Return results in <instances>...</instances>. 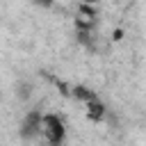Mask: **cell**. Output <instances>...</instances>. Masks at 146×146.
<instances>
[{
    "mask_svg": "<svg viewBox=\"0 0 146 146\" xmlns=\"http://www.w3.org/2000/svg\"><path fill=\"white\" fill-rule=\"evenodd\" d=\"M41 125H43V130H46V135H48L50 146H59V144L64 141L66 128H64V123H62V119H59L57 114H46V116H41Z\"/></svg>",
    "mask_w": 146,
    "mask_h": 146,
    "instance_id": "1",
    "label": "cell"
},
{
    "mask_svg": "<svg viewBox=\"0 0 146 146\" xmlns=\"http://www.w3.org/2000/svg\"><path fill=\"white\" fill-rule=\"evenodd\" d=\"M41 128V112L39 110H32L27 116H25V121H23V125H21V137L23 139H30V137H34L36 135V130Z\"/></svg>",
    "mask_w": 146,
    "mask_h": 146,
    "instance_id": "2",
    "label": "cell"
},
{
    "mask_svg": "<svg viewBox=\"0 0 146 146\" xmlns=\"http://www.w3.org/2000/svg\"><path fill=\"white\" fill-rule=\"evenodd\" d=\"M105 116V105L96 98V100H89L87 103V119L89 121H100Z\"/></svg>",
    "mask_w": 146,
    "mask_h": 146,
    "instance_id": "3",
    "label": "cell"
},
{
    "mask_svg": "<svg viewBox=\"0 0 146 146\" xmlns=\"http://www.w3.org/2000/svg\"><path fill=\"white\" fill-rule=\"evenodd\" d=\"M71 94L75 96V98H80V100H84V103H89V100H96L98 96L89 89V87H84V84H75L73 89H71Z\"/></svg>",
    "mask_w": 146,
    "mask_h": 146,
    "instance_id": "4",
    "label": "cell"
},
{
    "mask_svg": "<svg viewBox=\"0 0 146 146\" xmlns=\"http://www.w3.org/2000/svg\"><path fill=\"white\" fill-rule=\"evenodd\" d=\"M16 96H18L21 100H27V98L32 96V84H30V82H21V84L16 87Z\"/></svg>",
    "mask_w": 146,
    "mask_h": 146,
    "instance_id": "5",
    "label": "cell"
},
{
    "mask_svg": "<svg viewBox=\"0 0 146 146\" xmlns=\"http://www.w3.org/2000/svg\"><path fill=\"white\" fill-rule=\"evenodd\" d=\"M80 16L87 18V21H94V18H96V9H94L91 5H87V2H82V5H80Z\"/></svg>",
    "mask_w": 146,
    "mask_h": 146,
    "instance_id": "6",
    "label": "cell"
},
{
    "mask_svg": "<svg viewBox=\"0 0 146 146\" xmlns=\"http://www.w3.org/2000/svg\"><path fill=\"white\" fill-rule=\"evenodd\" d=\"M91 25H94V23H91V21H84L82 16H78V18H75V27H78V30H84V32H91Z\"/></svg>",
    "mask_w": 146,
    "mask_h": 146,
    "instance_id": "7",
    "label": "cell"
},
{
    "mask_svg": "<svg viewBox=\"0 0 146 146\" xmlns=\"http://www.w3.org/2000/svg\"><path fill=\"white\" fill-rule=\"evenodd\" d=\"M78 41H80V43H84V46H91V32L78 30Z\"/></svg>",
    "mask_w": 146,
    "mask_h": 146,
    "instance_id": "8",
    "label": "cell"
},
{
    "mask_svg": "<svg viewBox=\"0 0 146 146\" xmlns=\"http://www.w3.org/2000/svg\"><path fill=\"white\" fill-rule=\"evenodd\" d=\"M34 5H39V7H52V2L55 0H32Z\"/></svg>",
    "mask_w": 146,
    "mask_h": 146,
    "instance_id": "9",
    "label": "cell"
},
{
    "mask_svg": "<svg viewBox=\"0 0 146 146\" xmlns=\"http://www.w3.org/2000/svg\"><path fill=\"white\" fill-rule=\"evenodd\" d=\"M112 39H114V41H121V39H123V30H121V27H119V30H114Z\"/></svg>",
    "mask_w": 146,
    "mask_h": 146,
    "instance_id": "10",
    "label": "cell"
},
{
    "mask_svg": "<svg viewBox=\"0 0 146 146\" xmlns=\"http://www.w3.org/2000/svg\"><path fill=\"white\" fill-rule=\"evenodd\" d=\"M82 2H87V5H94V2H98V0H82Z\"/></svg>",
    "mask_w": 146,
    "mask_h": 146,
    "instance_id": "11",
    "label": "cell"
}]
</instances>
